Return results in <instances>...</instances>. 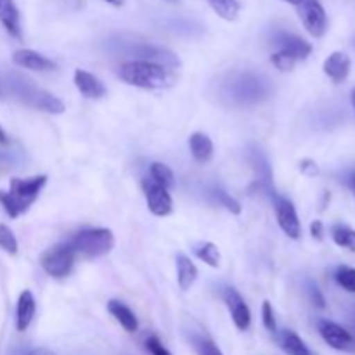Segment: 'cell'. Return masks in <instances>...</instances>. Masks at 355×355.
<instances>
[{
  "label": "cell",
  "mask_w": 355,
  "mask_h": 355,
  "mask_svg": "<svg viewBox=\"0 0 355 355\" xmlns=\"http://www.w3.org/2000/svg\"><path fill=\"white\" fill-rule=\"evenodd\" d=\"M276 340L279 349L286 355H315L309 349L307 343L302 340V336L298 333H295L293 329H281V331H276Z\"/></svg>",
  "instance_id": "16"
},
{
  "label": "cell",
  "mask_w": 355,
  "mask_h": 355,
  "mask_svg": "<svg viewBox=\"0 0 355 355\" xmlns=\"http://www.w3.org/2000/svg\"><path fill=\"white\" fill-rule=\"evenodd\" d=\"M26 355H55V352H52L51 349H44V347H40V349H33Z\"/></svg>",
  "instance_id": "35"
},
{
  "label": "cell",
  "mask_w": 355,
  "mask_h": 355,
  "mask_svg": "<svg viewBox=\"0 0 355 355\" xmlns=\"http://www.w3.org/2000/svg\"><path fill=\"white\" fill-rule=\"evenodd\" d=\"M215 196H217L218 203H220L222 207H224L225 210L229 211V214H232V215H241V211H243L241 203H239L238 200H234V198H232L231 194H227V193H225V191L218 189L217 193H215Z\"/></svg>",
  "instance_id": "28"
},
{
  "label": "cell",
  "mask_w": 355,
  "mask_h": 355,
  "mask_svg": "<svg viewBox=\"0 0 355 355\" xmlns=\"http://www.w3.org/2000/svg\"><path fill=\"white\" fill-rule=\"evenodd\" d=\"M30 80H24V103L33 106L35 110L45 111V113L51 114H62L64 113L66 106L59 97H55L54 94L47 92V90L37 89L35 85H30Z\"/></svg>",
  "instance_id": "10"
},
{
  "label": "cell",
  "mask_w": 355,
  "mask_h": 355,
  "mask_svg": "<svg viewBox=\"0 0 355 355\" xmlns=\"http://www.w3.org/2000/svg\"><path fill=\"white\" fill-rule=\"evenodd\" d=\"M175 269H177V284L182 291H189L198 281V267L193 260L184 253H179L175 259Z\"/></svg>",
  "instance_id": "17"
},
{
  "label": "cell",
  "mask_w": 355,
  "mask_h": 355,
  "mask_svg": "<svg viewBox=\"0 0 355 355\" xmlns=\"http://www.w3.org/2000/svg\"><path fill=\"white\" fill-rule=\"evenodd\" d=\"M335 281L340 288L349 293H355V269L350 266H340L335 270Z\"/></svg>",
  "instance_id": "25"
},
{
  "label": "cell",
  "mask_w": 355,
  "mask_h": 355,
  "mask_svg": "<svg viewBox=\"0 0 355 355\" xmlns=\"http://www.w3.org/2000/svg\"><path fill=\"white\" fill-rule=\"evenodd\" d=\"M300 172L304 173V175H307V177L319 175L318 163H315L314 159H309V158L302 159V162H300Z\"/></svg>",
  "instance_id": "33"
},
{
  "label": "cell",
  "mask_w": 355,
  "mask_h": 355,
  "mask_svg": "<svg viewBox=\"0 0 355 355\" xmlns=\"http://www.w3.org/2000/svg\"><path fill=\"white\" fill-rule=\"evenodd\" d=\"M194 255H196L198 260L205 263V266L211 267V269H218L222 262V255H220V250L215 243L211 241H201L194 246Z\"/></svg>",
  "instance_id": "21"
},
{
  "label": "cell",
  "mask_w": 355,
  "mask_h": 355,
  "mask_svg": "<svg viewBox=\"0 0 355 355\" xmlns=\"http://www.w3.org/2000/svg\"><path fill=\"white\" fill-rule=\"evenodd\" d=\"M262 322L266 326V329L269 333L277 331V322H276V312H274L272 305L269 300H266L262 304Z\"/></svg>",
  "instance_id": "29"
},
{
  "label": "cell",
  "mask_w": 355,
  "mask_h": 355,
  "mask_svg": "<svg viewBox=\"0 0 355 355\" xmlns=\"http://www.w3.org/2000/svg\"><path fill=\"white\" fill-rule=\"evenodd\" d=\"M208 3L225 21H234L239 14L238 0H208Z\"/></svg>",
  "instance_id": "24"
},
{
  "label": "cell",
  "mask_w": 355,
  "mask_h": 355,
  "mask_svg": "<svg viewBox=\"0 0 355 355\" xmlns=\"http://www.w3.org/2000/svg\"><path fill=\"white\" fill-rule=\"evenodd\" d=\"M104 2H107L110 6H113V7H121L125 3V0H104Z\"/></svg>",
  "instance_id": "37"
},
{
  "label": "cell",
  "mask_w": 355,
  "mask_h": 355,
  "mask_svg": "<svg viewBox=\"0 0 355 355\" xmlns=\"http://www.w3.org/2000/svg\"><path fill=\"white\" fill-rule=\"evenodd\" d=\"M311 234L315 241H322L324 239V224H322V220H312Z\"/></svg>",
  "instance_id": "34"
},
{
  "label": "cell",
  "mask_w": 355,
  "mask_h": 355,
  "mask_svg": "<svg viewBox=\"0 0 355 355\" xmlns=\"http://www.w3.org/2000/svg\"><path fill=\"white\" fill-rule=\"evenodd\" d=\"M35 314H37V300L30 290L21 291L16 304V329L24 333L33 322Z\"/></svg>",
  "instance_id": "15"
},
{
  "label": "cell",
  "mask_w": 355,
  "mask_h": 355,
  "mask_svg": "<svg viewBox=\"0 0 355 355\" xmlns=\"http://www.w3.org/2000/svg\"><path fill=\"white\" fill-rule=\"evenodd\" d=\"M222 300H224L236 328L239 331H248L250 326H252V311H250L248 304L241 297V293L234 290V288H224Z\"/></svg>",
  "instance_id": "8"
},
{
  "label": "cell",
  "mask_w": 355,
  "mask_h": 355,
  "mask_svg": "<svg viewBox=\"0 0 355 355\" xmlns=\"http://www.w3.org/2000/svg\"><path fill=\"white\" fill-rule=\"evenodd\" d=\"M297 7L305 30L314 38L324 37L326 30H328V16H326V10L321 2L319 0H302Z\"/></svg>",
  "instance_id": "6"
},
{
  "label": "cell",
  "mask_w": 355,
  "mask_h": 355,
  "mask_svg": "<svg viewBox=\"0 0 355 355\" xmlns=\"http://www.w3.org/2000/svg\"><path fill=\"white\" fill-rule=\"evenodd\" d=\"M12 62L16 66H19V68L37 73H51L58 69V64L52 59L45 58L44 54H40L37 51H31V49H19V51L14 52Z\"/></svg>",
  "instance_id": "11"
},
{
  "label": "cell",
  "mask_w": 355,
  "mask_h": 355,
  "mask_svg": "<svg viewBox=\"0 0 355 355\" xmlns=\"http://www.w3.org/2000/svg\"><path fill=\"white\" fill-rule=\"evenodd\" d=\"M76 263V253L68 243H59L45 250L40 257V267L47 276L54 279H64L73 272Z\"/></svg>",
  "instance_id": "4"
},
{
  "label": "cell",
  "mask_w": 355,
  "mask_h": 355,
  "mask_svg": "<svg viewBox=\"0 0 355 355\" xmlns=\"http://www.w3.org/2000/svg\"><path fill=\"white\" fill-rule=\"evenodd\" d=\"M354 191H355V177H354Z\"/></svg>",
  "instance_id": "40"
},
{
  "label": "cell",
  "mask_w": 355,
  "mask_h": 355,
  "mask_svg": "<svg viewBox=\"0 0 355 355\" xmlns=\"http://www.w3.org/2000/svg\"><path fill=\"white\" fill-rule=\"evenodd\" d=\"M107 312L113 315L114 321L121 326L127 333H135L139 329V319L128 305L120 300L107 302Z\"/></svg>",
  "instance_id": "18"
},
{
  "label": "cell",
  "mask_w": 355,
  "mask_h": 355,
  "mask_svg": "<svg viewBox=\"0 0 355 355\" xmlns=\"http://www.w3.org/2000/svg\"><path fill=\"white\" fill-rule=\"evenodd\" d=\"M73 83H75L76 90L82 94L85 99H103L107 94L106 85H104L103 80L99 76H96L94 73L85 71V69H75L73 73Z\"/></svg>",
  "instance_id": "12"
},
{
  "label": "cell",
  "mask_w": 355,
  "mask_h": 355,
  "mask_svg": "<svg viewBox=\"0 0 355 355\" xmlns=\"http://www.w3.org/2000/svg\"><path fill=\"white\" fill-rule=\"evenodd\" d=\"M194 349H196L198 355H224L210 338H196L194 340Z\"/></svg>",
  "instance_id": "30"
},
{
  "label": "cell",
  "mask_w": 355,
  "mask_h": 355,
  "mask_svg": "<svg viewBox=\"0 0 355 355\" xmlns=\"http://www.w3.org/2000/svg\"><path fill=\"white\" fill-rule=\"evenodd\" d=\"M141 187L142 193H144L148 210L151 211L155 217L163 218L173 214V200L168 189H165L163 186L156 184L155 180H151L149 177H144V179H142Z\"/></svg>",
  "instance_id": "5"
},
{
  "label": "cell",
  "mask_w": 355,
  "mask_h": 355,
  "mask_svg": "<svg viewBox=\"0 0 355 355\" xmlns=\"http://www.w3.org/2000/svg\"><path fill=\"white\" fill-rule=\"evenodd\" d=\"M144 347H146V352L149 355H172L170 354V350L159 342L158 336H148L144 342Z\"/></svg>",
  "instance_id": "31"
},
{
  "label": "cell",
  "mask_w": 355,
  "mask_h": 355,
  "mask_svg": "<svg viewBox=\"0 0 355 355\" xmlns=\"http://www.w3.org/2000/svg\"><path fill=\"white\" fill-rule=\"evenodd\" d=\"M350 68H352V61H350L349 55L342 51H336L333 54L328 55V59L322 64L324 69V75L328 78H331L335 83H342L349 78Z\"/></svg>",
  "instance_id": "14"
},
{
  "label": "cell",
  "mask_w": 355,
  "mask_h": 355,
  "mask_svg": "<svg viewBox=\"0 0 355 355\" xmlns=\"http://www.w3.org/2000/svg\"><path fill=\"white\" fill-rule=\"evenodd\" d=\"M276 218L277 225H279L281 231L288 236L290 239H300L302 238V222L298 217L297 207L293 205V201L288 200V198H276Z\"/></svg>",
  "instance_id": "7"
},
{
  "label": "cell",
  "mask_w": 355,
  "mask_h": 355,
  "mask_svg": "<svg viewBox=\"0 0 355 355\" xmlns=\"http://www.w3.org/2000/svg\"><path fill=\"white\" fill-rule=\"evenodd\" d=\"M66 243L75 250L76 257L99 259V257L107 255L114 248V234L111 229L90 227L78 231Z\"/></svg>",
  "instance_id": "3"
},
{
  "label": "cell",
  "mask_w": 355,
  "mask_h": 355,
  "mask_svg": "<svg viewBox=\"0 0 355 355\" xmlns=\"http://www.w3.org/2000/svg\"><path fill=\"white\" fill-rule=\"evenodd\" d=\"M350 99H352V106L355 107V89L352 90V94H350Z\"/></svg>",
  "instance_id": "39"
},
{
  "label": "cell",
  "mask_w": 355,
  "mask_h": 355,
  "mask_svg": "<svg viewBox=\"0 0 355 355\" xmlns=\"http://www.w3.org/2000/svg\"><path fill=\"white\" fill-rule=\"evenodd\" d=\"M276 44L279 45V51L286 52L291 58L297 59V62L305 61L312 54V45L307 40L293 33H279L276 37Z\"/></svg>",
  "instance_id": "13"
},
{
  "label": "cell",
  "mask_w": 355,
  "mask_h": 355,
  "mask_svg": "<svg viewBox=\"0 0 355 355\" xmlns=\"http://www.w3.org/2000/svg\"><path fill=\"white\" fill-rule=\"evenodd\" d=\"M0 24L10 37L21 38V16L14 0H0Z\"/></svg>",
  "instance_id": "19"
},
{
  "label": "cell",
  "mask_w": 355,
  "mask_h": 355,
  "mask_svg": "<svg viewBox=\"0 0 355 355\" xmlns=\"http://www.w3.org/2000/svg\"><path fill=\"white\" fill-rule=\"evenodd\" d=\"M319 335L322 336L326 343H328L331 349L338 350V352H354L355 350V338L350 335V331H347L343 326H340L338 322L328 321V319H321L318 322Z\"/></svg>",
  "instance_id": "9"
},
{
  "label": "cell",
  "mask_w": 355,
  "mask_h": 355,
  "mask_svg": "<svg viewBox=\"0 0 355 355\" xmlns=\"http://www.w3.org/2000/svg\"><path fill=\"white\" fill-rule=\"evenodd\" d=\"M49 177L40 173V175L28 177V179H19L12 177L9 182V189L0 191V205L3 211L10 218H17L26 214L35 201L40 198V193L47 186Z\"/></svg>",
  "instance_id": "2"
},
{
  "label": "cell",
  "mask_w": 355,
  "mask_h": 355,
  "mask_svg": "<svg viewBox=\"0 0 355 355\" xmlns=\"http://www.w3.org/2000/svg\"><path fill=\"white\" fill-rule=\"evenodd\" d=\"M0 248L7 255H16L19 252V243H17L16 234H14L12 229L7 224H0Z\"/></svg>",
  "instance_id": "26"
},
{
  "label": "cell",
  "mask_w": 355,
  "mask_h": 355,
  "mask_svg": "<svg viewBox=\"0 0 355 355\" xmlns=\"http://www.w3.org/2000/svg\"><path fill=\"white\" fill-rule=\"evenodd\" d=\"M118 76L127 85L146 90H166L177 83V75L172 66L146 59L123 62L118 68Z\"/></svg>",
  "instance_id": "1"
},
{
  "label": "cell",
  "mask_w": 355,
  "mask_h": 355,
  "mask_svg": "<svg viewBox=\"0 0 355 355\" xmlns=\"http://www.w3.org/2000/svg\"><path fill=\"white\" fill-rule=\"evenodd\" d=\"M189 149L194 162L201 163V165L210 163L211 158H214V142H211V139L208 137L207 134H203V132H194V134H191Z\"/></svg>",
  "instance_id": "20"
},
{
  "label": "cell",
  "mask_w": 355,
  "mask_h": 355,
  "mask_svg": "<svg viewBox=\"0 0 355 355\" xmlns=\"http://www.w3.org/2000/svg\"><path fill=\"white\" fill-rule=\"evenodd\" d=\"M284 2H288V3H293V6H298V3H300L302 0H284Z\"/></svg>",
  "instance_id": "38"
},
{
  "label": "cell",
  "mask_w": 355,
  "mask_h": 355,
  "mask_svg": "<svg viewBox=\"0 0 355 355\" xmlns=\"http://www.w3.org/2000/svg\"><path fill=\"white\" fill-rule=\"evenodd\" d=\"M9 142H10L9 135H7V132L3 130L2 125H0V146H9Z\"/></svg>",
  "instance_id": "36"
},
{
  "label": "cell",
  "mask_w": 355,
  "mask_h": 355,
  "mask_svg": "<svg viewBox=\"0 0 355 355\" xmlns=\"http://www.w3.org/2000/svg\"><path fill=\"white\" fill-rule=\"evenodd\" d=\"M307 291H309V298H311V302L315 305V307H318V309H324L326 307L324 295L321 293V290L318 288V284L309 283Z\"/></svg>",
  "instance_id": "32"
},
{
  "label": "cell",
  "mask_w": 355,
  "mask_h": 355,
  "mask_svg": "<svg viewBox=\"0 0 355 355\" xmlns=\"http://www.w3.org/2000/svg\"><path fill=\"white\" fill-rule=\"evenodd\" d=\"M270 62H272L274 68L281 73L293 71L295 66L298 64L297 59H293L290 54H286V52H283V51L274 52V54L270 55Z\"/></svg>",
  "instance_id": "27"
},
{
  "label": "cell",
  "mask_w": 355,
  "mask_h": 355,
  "mask_svg": "<svg viewBox=\"0 0 355 355\" xmlns=\"http://www.w3.org/2000/svg\"><path fill=\"white\" fill-rule=\"evenodd\" d=\"M331 238L338 246L355 253V229L349 227V225L336 224L331 227Z\"/></svg>",
  "instance_id": "23"
},
{
  "label": "cell",
  "mask_w": 355,
  "mask_h": 355,
  "mask_svg": "<svg viewBox=\"0 0 355 355\" xmlns=\"http://www.w3.org/2000/svg\"><path fill=\"white\" fill-rule=\"evenodd\" d=\"M148 177L168 191L175 186V173H173V170L170 168L166 163L153 162L151 165H149V175Z\"/></svg>",
  "instance_id": "22"
}]
</instances>
